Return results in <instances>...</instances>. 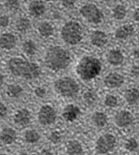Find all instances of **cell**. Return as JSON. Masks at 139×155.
<instances>
[{
	"instance_id": "ac0fdd59",
	"label": "cell",
	"mask_w": 139,
	"mask_h": 155,
	"mask_svg": "<svg viewBox=\"0 0 139 155\" xmlns=\"http://www.w3.org/2000/svg\"><path fill=\"white\" fill-rule=\"evenodd\" d=\"M16 132L11 127H5L0 133V140L5 144H12L16 140Z\"/></svg>"
},
{
	"instance_id": "d6986e66",
	"label": "cell",
	"mask_w": 139,
	"mask_h": 155,
	"mask_svg": "<svg viewBox=\"0 0 139 155\" xmlns=\"http://www.w3.org/2000/svg\"><path fill=\"white\" fill-rule=\"evenodd\" d=\"M38 33L41 37H50L54 33V28L49 22H44L40 24L38 28Z\"/></svg>"
},
{
	"instance_id": "9c48e42d",
	"label": "cell",
	"mask_w": 139,
	"mask_h": 155,
	"mask_svg": "<svg viewBox=\"0 0 139 155\" xmlns=\"http://www.w3.org/2000/svg\"><path fill=\"white\" fill-rule=\"evenodd\" d=\"M115 122L120 127H126L133 122L132 114L129 111L122 110L117 114L115 117Z\"/></svg>"
},
{
	"instance_id": "7c38bea8",
	"label": "cell",
	"mask_w": 139,
	"mask_h": 155,
	"mask_svg": "<svg viewBox=\"0 0 139 155\" xmlns=\"http://www.w3.org/2000/svg\"><path fill=\"white\" fill-rule=\"evenodd\" d=\"M17 44V39L11 33L3 34L0 37V47L4 50H10L13 49Z\"/></svg>"
},
{
	"instance_id": "ab89813d",
	"label": "cell",
	"mask_w": 139,
	"mask_h": 155,
	"mask_svg": "<svg viewBox=\"0 0 139 155\" xmlns=\"http://www.w3.org/2000/svg\"><path fill=\"white\" fill-rule=\"evenodd\" d=\"M42 154H52V153H51V152L48 151V150H44V151L42 152Z\"/></svg>"
},
{
	"instance_id": "277c9868",
	"label": "cell",
	"mask_w": 139,
	"mask_h": 155,
	"mask_svg": "<svg viewBox=\"0 0 139 155\" xmlns=\"http://www.w3.org/2000/svg\"><path fill=\"white\" fill-rule=\"evenodd\" d=\"M61 37L66 44L75 45L82 41V26L77 22L70 21L63 25L61 31Z\"/></svg>"
},
{
	"instance_id": "484cf974",
	"label": "cell",
	"mask_w": 139,
	"mask_h": 155,
	"mask_svg": "<svg viewBox=\"0 0 139 155\" xmlns=\"http://www.w3.org/2000/svg\"><path fill=\"white\" fill-rule=\"evenodd\" d=\"M23 50L28 56H32L36 53L37 51V47L36 44L32 40H26L25 42L23 44Z\"/></svg>"
},
{
	"instance_id": "30bf717a",
	"label": "cell",
	"mask_w": 139,
	"mask_h": 155,
	"mask_svg": "<svg viewBox=\"0 0 139 155\" xmlns=\"http://www.w3.org/2000/svg\"><path fill=\"white\" fill-rule=\"evenodd\" d=\"M124 78L123 75L117 73H110L104 78V84L110 88L118 87L123 85Z\"/></svg>"
},
{
	"instance_id": "74e56055",
	"label": "cell",
	"mask_w": 139,
	"mask_h": 155,
	"mask_svg": "<svg viewBox=\"0 0 139 155\" xmlns=\"http://www.w3.org/2000/svg\"><path fill=\"white\" fill-rule=\"evenodd\" d=\"M133 17H134V19H135L136 21L139 22V7L137 9V10H136V11H135Z\"/></svg>"
},
{
	"instance_id": "4fadbf2b",
	"label": "cell",
	"mask_w": 139,
	"mask_h": 155,
	"mask_svg": "<svg viewBox=\"0 0 139 155\" xmlns=\"http://www.w3.org/2000/svg\"><path fill=\"white\" fill-rule=\"evenodd\" d=\"M31 120V114L27 109H19L14 116L15 123L21 127H25Z\"/></svg>"
},
{
	"instance_id": "7bdbcfd3",
	"label": "cell",
	"mask_w": 139,
	"mask_h": 155,
	"mask_svg": "<svg viewBox=\"0 0 139 155\" xmlns=\"http://www.w3.org/2000/svg\"><path fill=\"white\" fill-rule=\"evenodd\" d=\"M130 1H137V0H130Z\"/></svg>"
},
{
	"instance_id": "ba28073f",
	"label": "cell",
	"mask_w": 139,
	"mask_h": 155,
	"mask_svg": "<svg viewBox=\"0 0 139 155\" xmlns=\"http://www.w3.org/2000/svg\"><path fill=\"white\" fill-rule=\"evenodd\" d=\"M38 121L44 126L51 125L56 121L57 113L51 106H43L38 112Z\"/></svg>"
},
{
	"instance_id": "6da1fadb",
	"label": "cell",
	"mask_w": 139,
	"mask_h": 155,
	"mask_svg": "<svg viewBox=\"0 0 139 155\" xmlns=\"http://www.w3.org/2000/svg\"><path fill=\"white\" fill-rule=\"evenodd\" d=\"M8 68L12 74L23 77L26 80L35 79L41 74V70L38 64L27 62L20 57L11 58L8 62Z\"/></svg>"
},
{
	"instance_id": "8fae6325",
	"label": "cell",
	"mask_w": 139,
	"mask_h": 155,
	"mask_svg": "<svg viewBox=\"0 0 139 155\" xmlns=\"http://www.w3.org/2000/svg\"><path fill=\"white\" fill-rule=\"evenodd\" d=\"M80 114V108L77 106L70 104L64 107L63 117L67 121H74Z\"/></svg>"
},
{
	"instance_id": "f546056e",
	"label": "cell",
	"mask_w": 139,
	"mask_h": 155,
	"mask_svg": "<svg viewBox=\"0 0 139 155\" xmlns=\"http://www.w3.org/2000/svg\"><path fill=\"white\" fill-rule=\"evenodd\" d=\"M5 7L12 12H16L19 9L20 4L19 0H7L5 2Z\"/></svg>"
},
{
	"instance_id": "f1b7e54d",
	"label": "cell",
	"mask_w": 139,
	"mask_h": 155,
	"mask_svg": "<svg viewBox=\"0 0 139 155\" xmlns=\"http://www.w3.org/2000/svg\"><path fill=\"white\" fill-rule=\"evenodd\" d=\"M138 147V143L134 138H130L125 143V148L130 152H134Z\"/></svg>"
},
{
	"instance_id": "4dcf8cb0",
	"label": "cell",
	"mask_w": 139,
	"mask_h": 155,
	"mask_svg": "<svg viewBox=\"0 0 139 155\" xmlns=\"http://www.w3.org/2000/svg\"><path fill=\"white\" fill-rule=\"evenodd\" d=\"M104 104L109 107H115L117 106L118 101H117V99L116 96H114L112 94H109L104 100Z\"/></svg>"
},
{
	"instance_id": "2e32d148",
	"label": "cell",
	"mask_w": 139,
	"mask_h": 155,
	"mask_svg": "<svg viewBox=\"0 0 139 155\" xmlns=\"http://www.w3.org/2000/svg\"><path fill=\"white\" fill-rule=\"evenodd\" d=\"M107 60L110 64L113 66H117L124 62V55L121 50H112L108 53Z\"/></svg>"
},
{
	"instance_id": "d6a6232c",
	"label": "cell",
	"mask_w": 139,
	"mask_h": 155,
	"mask_svg": "<svg viewBox=\"0 0 139 155\" xmlns=\"http://www.w3.org/2000/svg\"><path fill=\"white\" fill-rule=\"evenodd\" d=\"M60 1L61 4L67 9H72L76 4V0H60Z\"/></svg>"
},
{
	"instance_id": "8992f818",
	"label": "cell",
	"mask_w": 139,
	"mask_h": 155,
	"mask_svg": "<svg viewBox=\"0 0 139 155\" xmlns=\"http://www.w3.org/2000/svg\"><path fill=\"white\" fill-rule=\"evenodd\" d=\"M80 14L88 22L95 25L101 23L103 18L102 12L94 4H86L83 5L80 9Z\"/></svg>"
},
{
	"instance_id": "836d02e7",
	"label": "cell",
	"mask_w": 139,
	"mask_h": 155,
	"mask_svg": "<svg viewBox=\"0 0 139 155\" xmlns=\"http://www.w3.org/2000/svg\"><path fill=\"white\" fill-rule=\"evenodd\" d=\"M35 94L39 98H44L45 94H46V90L44 89V87H38L35 89Z\"/></svg>"
},
{
	"instance_id": "603a6c76",
	"label": "cell",
	"mask_w": 139,
	"mask_h": 155,
	"mask_svg": "<svg viewBox=\"0 0 139 155\" xmlns=\"http://www.w3.org/2000/svg\"><path fill=\"white\" fill-rule=\"evenodd\" d=\"M23 93V88L17 84H11L7 87V94L12 98H18Z\"/></svg>"
},
{
	"instance_id": "8d00e7d4",
	"label": "cell",
	"mask_w": 139,
	"mask_h": 155,
	"mask_svg": "<svg viewBox=\"0 0 139 155\" xmlns=\"http://www.w3.org/2000/svg\"><path fill=\"white\" fill-rule=\"evenodd\" d=\"M131 74L135 76H138L139 75V67L138 66H136V67H133L131 69Z\"/></svg>"
},
{
	"instance_id": "5b68a950",
	"label": "cell",
	"mask_w": 139,
	"mask_h": 155,
	"mask_svg": "<svg viewBox=\"0 0 139 155\" xmlns=\"http://www.w3.org/2000/svg\"><path fill=\"white\" fill-rule=\"evenodd\" d=\"M54 87L57 93L63 97L74 98L79 91V86L76 81L70 77L60 78L55 81Z\"/></svg>"
},
{
	"instance_id": "7a4b0ae2",
	"label": "cell",
	"mask_w": 139,
	"mask_h": 155,
	"mask_svg": "<svg viewBox=\"0 0 139 155\" xmlns=\"http://www.w3.org/2000/svg\"><path fill=\"white\" fill-rule=\"evenodd\" d=\"M70 53L60 46H53L47 50L44 57L46 66L53 71L66 68L70 63Z\"/></svg>"
},
{
	"instance_id": "5bb4252c",
	"label": "cell",
	"mask_w": 139,
	"mask_h": 155,
	"mask_svg": "<svg viewBox=\"0 0 139 155\" xmlns=\"http://www.w3.org/2000/svg\"><path fill=\"white\" fill-rule=\"evenodd\" d=\"M90 42L96 47H103L107 44V35L101 31H94L90 36Z\"/></svg>"
},
{
	"instance_id": "d590c367",
	"label": "cell",
	"mask_w": 139,
	"mask_h": 155,
	"mask_svg": "<svg viewBox=\"0 0 139 155\" xmlns=\"http://www.w3.org/2000/svg\"><path fill=\"white\" fill-rule=\"evenodd\" d=\"M7 114V107L5 104L0 102V119L5 117Z\"/></svg>"
},
{
	"instance_id": "e0dca14e",
	"label": "cell",
	"mask_w": 139,
	"mask_h": 155,
	"mask_svg": "<svg viewBox=\"0 0 139 155\" xmlns=\"http://www.w3.org/2000/svg\"><path fill=\"white\" fill-rule=\"evenodd\" d=\"M30 13L34 17H40L45 12V5L42 1L34 0L30 4L29 6Z\"/></svg>"
},
{
	"instance_id": "e575fe53",
	"label": "cell",
	"mask_w": 139,
	"mask_h": 155,
	"mask_svg": "<svg viewBox=\"0 0 139 155\" xmlns=\"http://www.w3.org/2000/svg\"><path fill=\"white\" fill-rule=\"evenodd\" d=\"M10 23V18L7 16H1L0 17V27H7Z\"/></svg>"
},
{
	"instance_id": "7402d4cb",
	"label": "cell",
	"mask_w": 139,
	"mask_h": 155,
	"mask_svg": "<svg viewBox=\"0 0 139 155\" xmlns=\"http://www.w3.org/2000/svg\"><path fill=\"white\" fill-rule=\"evenodd\" d=\"M92 120L95 126L98 127H103L107 124V116L103 113L97 112L92 116Z\"/></svg>"
},
{
	"instance_id": "1f68e13d",
	"label": "cell",
	"mask_w": 139,
	"mask_h": 155,
	"mask_svg": "<svg viewBox=\"0 0 139 155\" xmlns=\"http://www.w3.org/2000/svg\"><path fill=\"white\" fill-rule=\"evenodd\" d=\"M49 139H50V140L52 143H58L60 141V140H61V135H60V134L58 132L54 131V132H52L51 134Z\"/></svg>"
},
{
	"instance_id": "ffe728a7",
	"label": "cell",
	"mask_w": 139,
	"mask_h": 155,
	"mask_svg": "<svg viewBox=\"0 0 139 155\" xmlns=\"http://www.w3.org/2000/svg\"><path fill=\"white\" fill-rule=\"evenodd\" d=\"M66 153L68 154H83V150L82 145L76 140H71L67 143Z\"/></svg>"
},
{
	"instance_id": "b9f144b4",
	"label": "cell",
	"mask_w": 139,
	"mask_h": 155,
	"mask_svg": "<svg viewBox=\"0 0 139 155\" xmlns=\"http://www.w3.org/2000/svg\"><path fill=\"white\" fill-rule=\"evenodd\" d=\"M103 1H107L108 2V1H110V0H103Z\"/></svg>"
},
{
	"instance_id": "cb8c5ba5",
	"label": "cell",
	"mask_w": 139,
	"mask_h": 155,
	"mask_svg": "<svg viewBox=\"0 0 139 155\" xmlns=\"http://www.w3.org/2000/svg\"><path fill=\"white\" fill-rule=\"evenodd\" d=\"M127 11L126 8L123 5H118L115 7L112 11V15H113L114 18L117 19V20H122L126 17Z\"/></svg>"
},
{
	"instance_id": "83f0119b",
	"label": "cell",
	"mask_w": 139,
	"mask_h": 155,
	"mask_svg": "<svg viewBox=\"0 0 139 155\" xmlns=\"http://www.w3.org/2000/svg\"><path fill=\"white\" fill-rule=\"evenodd\" d=\"M83 100H84L86 104L91 105V104L95 103L96 101L97 100V94L95 91L90 89L83 94Z\"/></svg>"
},
{
	"instance_id": "52a82bcc",
	"label": "cell",
	"mask_w": 139,
	"mask_h": 155,
	"mask_svg": "<svg viewBox=\"0 0 139 155\" xmlns=\"http://www.w3.org/2000/svg\"><path fill=\"white\" fill-rule=\"evenodd\" d=\"M116 144V138L110 134H103L99 137L96 143V151L99 154L108 153L111 151Z\"/></svg>"
},
{
	"instance_id": "d4e9b609",
	"label": "cell",
	"mask_w": 139,
	"mask_h": 155,
	"mask_svg": "<svg viewBox=\"0 0 139 155\" xmlns=\"http://www.w3.org/2000/svg\"><path fill=\"white\" fill-rule=\"evenodd\" d=\"M16 28L20 32H25L31 28V23H30L29 19L25 18H21L18 19V21L16 23Z\"/></svg>"
},
{
	"instance_id": "4316f807",
	"label": "cell",
	"mask_w": 139,
	"mask_h": 155,
	"mask_svg": "<svg viewBox=\"0 0 139 155\" xmlns=\"http://www.w3.org/2000/svg\"><path fill=\"white\" fill-rule=\"evenodd\" d=\"M25 139L28 143L38 142L40 139V135L36 130H29L25 134Z\"/></svg>"
},
{
	"instance_id": "f35d334b",
	"label": "cell",
	"mask_w": 139,
	"mask_h": 155,
	"mask_svg": "<svg viewBox=\"0 0 139 155\" xmlns=\"http://www.w3.org/2000/svg\"><path fill=\"white\" fill-rule=\"evenodd\" d=\"M132 56L135 58H139V48H137V49H135V50H133Z\"/></svg>"
},
{
	"instance_id": "9a60e30c",
	"label": "cell",
	"mask_w": 139,
	"mask_h": 155,
	"mask_svg": "<svg viewBox=\"0 0 139 155\" xmlns=\"http://www.w3.org/2000/svg\"><path fill=\"white\" fill-rule=\"evenodd\" d=\"M134 33V27L131 25H125L120 26L115 32V37L117 39H126Z\"/></svg>"
},
{
	"instance_id": "60d3db41",
	"label": "cell",
	"mask_w": 139,
	"mask_h": 155,
	"mask_svg": "<svg viewBox=\"0 0 139 155\" xmlns=\"http://www.w3.org/2000/svg\"><path fill=\"white\" fill-rule=\"evenodd\" d=\"M3 83H4V77H3V75L0 74V87L3 85Z\"/></svg>"
},
{
	"instance_id": "3957f363",
	"label": "cell",
	"mask_w": 139,
	"mask_h": 155,
	"mask_svg": "<svg viewBox=\"0 0 139 155\" xmlns=\"http://www.w3.org/2000/svg\"><path fill=\"white\" fill-rule=\"evenodd\" d=\"M102 64L98 59L91 56H84L76 66V74L83 81H90L100 74Z\"/></svg>"
},
{
	"instance_id": "44dd1931",
	"label": "cell",
	"mask_w": 139,
	"mask_h": 155,
	"mask_svg": "<svg viewBox=\"0 0 139 155\" xmlns=\"http://www.w3.org/2000/svg\"><path fill=\"white\" fill-rule=\"evenodd\" d=\"M124 98L130 105H134L139 101V90L137 88H130L124 94Z\"/></svg>"
}]
</instances>
